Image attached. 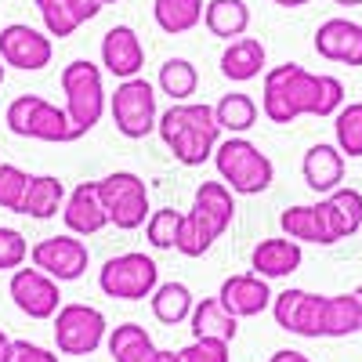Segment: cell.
Instances as JSON below:
<instances>
[{
	"instance_id": "32",
	"label": "cell",
	"mask_w": 362,
	"mask_h": 362,
	"mask_svg": "<svg viewBox=\"0 0 362 362\" xmlns=\"http://www.w3.org/2000/svg\"><path fill=\"white\" fill-rule=\"evenodd\" d=\"M279 228L286 239L293 243H319V247H329L326 243V232H322V221H319V210L315 203H297V206H286L279 214Z\"/></svg>"
},
{
	"instance_id": "20",
	"label": "cell",
	"mask_w": 362,
	"mask_h": 362,
	"mask_svg": "<svg viewBox=\"0 0 362 362\" xmlns=\"http://www.w3.org/2000/svg\"><path fill=\"white\" fill-rule=\"evenodd\" d=\"M300 174H305V185L319 196H329L334 189H341V181H344V156H341V148L337 145H329V141H319L312 145L305 160H300Z\"/></svg>"
},
{
	"instance_id": "21",
	"label": "cell",
	"mask_w": 362,
	"mask_h": 362,
	"mask_svg": "<svg viewBox=\"0 0 362 362\" xmlns=\"http://www.w3.org/2000/svg\"><path fill=\"white\" fill-rule=\"evenodd\" d=\"M264 62H268V51L257 37H239V40H228V47L221 51L218 66H221V76L232 80V83H247V80H257L264 73Z\"/></svg>"
},
{
	"instance_id": "13",
	"label": "cell",
	"mask_w": 362,
	"mask_h": 362,
	"mask_svg": "<svg viewBox=\"0 0 362 362\" xmlns=\"http://www.w3.org/2000/svg\"><path fill=\"white\" fill-rule=\"evenodd\" d=\"M322 308H326L322 293H308V290H297V286H290V290L272 297V315H276V326L286 329V334L308 337V341L322 337Z\"/></svg>"
},
{
	"instance_id": "27",
	"label": "cell",
	"mask_w": 362,
	"mask_h": 362,
	"mask_svg": "<svg viewBox=\"0 0 362 362\" xmlns=\"http://www.w3.org/2000/svg\"><path fill=\"white\" fill-rule=\"evenodd\" d=\"M362 334V286L351 293H334L326 297L322 308V337H351Z\"/></svg>"
},
{
	"instance_id": "1",
	"label": "cell",
	"mask_w": 362,
	"mask_h": 362,
	"mask_svg": "<svg viewBox=\"0 0 362 362\" xmlns=\"http://www.w3.org/2000/svg\"><path fill=\"white\" fill-rule=\"evenodd\" d=\"M341 105H344V83L337 76L308 73L297 62L264 69L261 112L272 124H293L300 116H334Z\"/></svg>"
},
{
	"instance_id": "5",
	"label": "cell",
	"mask_w": 362,
	"mask_h": 362,
	"mask_svg": "<svg viewBox=\"0 0 362 362\" xmlns=\"http://www.w3.org/2000/svg\"><path fill=\"white\" fill-rule=\"evenodd\" d=\"M4 124L18 138H33V141H47V145L80 141L73 124H69L66 105H54L40 95H18L4 112Z\"/></svg>"
},
{
	"instance_id": "26",
	"label": "cell",
	"mask_w": 362,
	"mask_h": 362,
	"mask_svg": "<svg viewBox=\"0 0 362 362\" xmlns=\"http://www.w3.org/2000/svg\"><path fill=\"white\" fill-rule=\"evenodd\" d=\"M203 25L218 40H239L250 29V8L247 0H206L203 4Z\"/></svg>"
},
{
	"instance_id": "7",
	"label": "cell",
	"mask_w": 362,
	"mask_h": 362,
	"mask_svg": "<svg viewBox=\"0 0 362 362\" xmlns=\"http://www.w3.org/2000/svg\"><path fill=\"white\" fill-rule=\"evenodd\" d=\"M156 286H160V264L141 250L116 254L98 268V290L112 300H145L153 297Z\"/></svg>"
},
{
	"instance_id": "41",
	"label": "cell",
	"mask_w": 362,
	"mask_h": 362,
	"mask_svg": "<svg viewBox=\"0 0 362 362\" xmlns=\"http://www.w3.org/2000/svg\"><path fill=\"white\" fill-rule=\"evenodd\" d=\"M102 0H69V11H73V18L83 25V22H90V18H98L102 15Z\"/></svg>"
},
{
	"instance_id": "16",
	"label": "cell",
	"mask_w": 362,
	"mask_h": 362,
	"mask_svg": "<svg viewBox=\"0 0 362 362\" xmlns=\"http://www.w3.org/2000/svg\"><path fill=\"white\" fill-rule=\"evenodd\" d=\"M102 69L116 80L141 76L145 69V44L134 33V25H112L102 37Z\"/></svg>"
},
{
	"instance_id": "42",
	"label": "cell",
	"mask_w": 362,
	"mask_h": 362,
	"mask_svg": "<svg viewBox=\"0 0 362 362\" xmlns=\"http://www.w3.org/2000/svg\"><path fill=\"white\" fill-rule=\"evenodd\" d=\"M268 362H312L305 351H293V348H279V351H272Z\"/></svg>"
},
{
	"instance_id": "8",
	"label": "cell",
	"mask_w": 362,
	"mask_h": 362,
	"mask_svg": "<svg viewBox=\"0 0 362 362\" xmlns=\"http://www.w3.org/2000/svg\"><path fill=\"white\" fill-rule=\"evenodd\" d=\"M98 196L109 214V225H116L119 232H134L148 221L153 206H148V185L134 174V170H112L105 177H98Z\"/></svg>"
},
{
	"instance_id": "15",
	"label": "cell",
	"mask_w": 362,
	"mask_h": 362,
	"mask_svg": "<svg viewBox=\"0 0 362 362\" xmlns=\"http://www.w3.org/2000/svg\"><path fill=\"white\" fill-rule=\"evenodd\" d=\"M315 54L337 66H362V25L351 18H326L315 29Z\"/></svg>"
},
{
	"instance_id": "14",
	"label": "cell",
	"mask_w": 362,
	"mask_h": 362,
	"mask_svg": "<svg viewBox=\"0 0 362 362\" xmlns=\"http://www.w3.org/2000/svg\"><path fill=\"white\" fill-rule=\"evenodd\" d=\"M319 210V221H322V232H326V243L334 247L341 239L362 232V192L358 189H334L329 196H322L315 203Z\"/></svg>"
},
{
	"instance_id": "28",
	"label": "cell",
	"mask_w": 362,
	"mask_h": 362,
	"mask_svg": "<svg viewBox=\"0 0 362 362\" xmlns=\"http://www.w3.org/2000/svg\"><path fill=\"white\" fill-rule=\"evenodd\" d=\"M192 305H196V297L185 283H160L153 290V297H148V308H153V319L163 322V326H181V322H189L192 315Z\"/></svg>"
},
{
	"instance_id": "45",
	"label": "cell",
	"mask_w": 362,
	"mask_h": 362,
	"mask_svg": "<svg viewBox=\"0 0 362 362\" xmlns=\"http://www.w3.org/2000/svg\"><path fill=\"white\" fill-rule=\"evenodd\" d=\"M160 362H185L181 351H160Z\"/></svg>"
},
{
	"instance_id": "31",
	"label": "cell",
	"mask_w": 362,
	"mask_h": 362,
	"mask_svg": "<svg viewBox=\"0 0 362 362\" xmlns=\"http://www.w3.org/2000/svg\"><path fill=\"white\" fill-rule=\"evenodd\" d=\"M257 102L243 90H228L221 95V102L214 105V116H218V127L221 134H247L254 124H257Z\"/></svg>"
},
{
	"instance_id": "48",
	"label": "cell",
	"mask_w": 362,
	"mask_h": 362,
	"mask_svg": "<svg viewBox=\"0 0 362 362\" xmlns=\"http://www.w3.org/2000/svg\"><path fill=\"white\" fill-rule=\"evenodd\" d=\"M102 4H105V8H109V4H119V0H102Z\"/></svg>"
},
{
	"instance_id": "40",
	"label": "cell",
	"mask_w": 362,
	"mask_h": 362,
	"mask_svg": "<svg viewBox=\"0 0 362 362\" xmlns=\"http://www.w3.org/2000/svg\"><path fill=\"white\" fill-rule=\"evenodd\" d=\"M11 362H58L51 348H40L33 341H15L11 344Z\"/></svg>"
},
{
	"instance_id": "2",
	"label": "cell",
	"mask_w": 362,
	"mask_h": 362,
	"mask_svg": "<svg viewBox=\"0 0 362 362\" xmlns=\"http://www.w3.org/2000/svg\"><path fill=\"white\" fill-rule=\"evenodd\" d=\"M156 134L181 167H199L214 160V148L221 141L214 105L206 102H174L170 109L160 112Z\"/></svg>"
},
{
	"instance_id": "36",
	"label": "cell",
	"mask_w": 362,
	"mask_h": 362,
	"mask_svg": "<svg viewBox=\"0 0 362 362\" xmlns=\"http://www.w3.org/2000/svg\"><path fill=\"white\" fill-rule=\"evenodd\" d=\"M33 4H37V11L44 18V33L47 37L66 40V37H73L76 29H80V22L69 11V0H33Z\"/></svg>"
},
{
	"instance_id": "33",
	"label": "cell",
	"mask_w": 362,
	"mask_h": 362,
	"mask_svg": "<svg viewBox=\"0 0 362 362\" xmlns=\"http://www.w3.org/2000/svg\"><path fill=\"white\" fill-rule=\"evenodd\" d=\"M334 145L348 160L362 156V102H344L334 112Z\"/></svg>"
},
{
	"instance_id": "10",
	"label": "cell",
	"mask_w": 362,
	"mask_h": 362,
	"mask_svg": "<svg viewBox=\"0 0 362 362\" xmlns=\"http://www.w3.org/2000/svg\"><path fill=\"white\" fill-rule=\"evenodd\" d=\"M29 261H33V268H40L44 276H51L58 283H76L90 264V250L80 235L62 232V235H47V239L29 247Z\"/></svg>"
},
{
	"instance_id": "9",
	"label": "cell",
	"mask_w": 362,
	"mask_h": 362,
	"mask_svg": "<svg viewBox=\"0 0 362 362\" xmlns=\"http://www.w3.org/2000/svg\"><path fill=\"white\" fill-rule=\"evenodd\" d=\"M51 322H54V344L62 355H95L109 337V322L102 308L83 305V300L62 305Z\"/></svg>"
},
{
	"instance_id": "38",
	"label": "cell",
	"mask_w": 362,
	"mask_h": 362,
	"mask_svg": "<svg viewBox=\"0 0 362 362\" xmlns=\"http://www.w3.org/2000/svg\"><path fill=\"white\" fill-rule=\"evenodd\" d=\"M29 261V243L18 228L0 225V272H15Z\"/></svg>"
},
{
	"instance_id": "25",
	"label": "cell",
	"mask_w": 362,
	"mask_h": 362,
	"mask_svg": "<svg viewBox=\"0 0 362 362\" xmlns=\"http://www.w3.org/2000/svg\"><path fill=\"white\" fill-rule=\"evenodd\" d=\"M189 329H192V341L199 337H210V341H235L239 334V319L232 312H225V305L218 297H203L192 305V315H189Z\"/></svg>"
},
{
	"instance_id": "44",
	"label": "cell",
	"mask_w": 362,
	"mask_h": 362,
	"mask_svg": "<svg viewBox=\"0 0 362 362\" xmlns=\"http://www.w3.org/2000/svg\"><path fill=\"white\" fill-rule=\"evenodd\" d=\"M276 8H305V4H312V0H272Z\"/></svg>"
},
{
	"instance_id": "24",
	"label": "cell",
	"mask_w": 362,
	"mask_h": 362,
	"mask_svg": "<svg viewBox=\"0 0 362 362\" xmlns=\"http://www.w3.org/2000/svg\"><path fill=\"white\" fill-rule=\"evenodd\" d=\"M192 210L218 235H225L232 228V221H235V192L225 185V181H203V185L196 189Z\"/></svg>"
},
{
	"instance_id": "18",
	"label": "cell",
	"mask_w": 362,
	"mask_h": 362,
	"mask_svg": "<svg viewBox=\"0 0 362 362\" xmlns=\"http://www.w3.org/2000/svg\"><path fill=\"white\" fill-rule=\"evenodd\" d=\"M272 293L268 279L254 276V272H239V276H228L218 290V300L225 305V312H232L235 319H254L261 312L272 308Z\"/></svg>"
},
{
	"instance_id": "29",
	"label": "cell",
	"mask_w": 362,
	"mask_h": 362,
	"mask_svg": "<svg viewBox=\"0 0 362 362\" xmlns=\"http://www.w3.org/2000/svg\"><path fill=\"white\" fill-rule=\"evenodd\" d=\"M153 18L167 37L192 33L203 22V0H153Z\"/></svg>"
},
{
	"instance_id": "11",
	"label": "cell",
	"mask_w": 362,
	"mask_h": 362,
	"mask_svg": "<svg viewBox=\"0 0 362 362\" xmlns=\"http://www.w3.org/2000/svg\"><path fill=\"white\" fill-rule=\"evenodd\" d=\"M54 58V40L44 29L29 25V22H11L0 29V62L22 69V73H40L51 66Z\"/></svg>"
},
{
	"instance_id": "12",
	"label": "cell",
	"mask_w": 362,
	"mask_h": 362,
	"mask_svg": "<svg viewBox=\"0 0 362 362\" xmlns=\"http://www.w3.org/2000/svg\"><path fill=\"white\" fill-rule=\"evenodd\" d=\"M8 293L15 300V308L25 319H37V322L54 319V312L62 308V283L44 276L40 268H15L11 283H8Z\"/></svg>"
},
{
	"instance_id": "23",
	"label": "cell",
	"mask_w": 362,
	"mask_h": 362,
	"mask_svg": "<svg viewBox=\"0 0 362 362\" xmlns=\"http://www.w3.org/2000/svg\"><path fill=\"white\" fill-rule=\"evenodd\" d=\"M105 348H109L112 362H160V351H163L153 344V334L138 322L112 326L105 337Z\"/></svg>"
},
{
	"instance_id": "19",
	"label": "cell",
	"mask_w": 362,
	"mask_h": 362,
	"mask_svg": "<svg viewBox=\"0 0 362 362\" xmlns=\"http://www.w3.org/2000/svg\"><path fill=\"white\" fill-rule=\"evenodd\" d=\"M300 261H305V250H300V243H293V239H286V235L261 239V243L254 247V254H250V268L261 279H286L300 268Z\"/></svg>"
},
{
	"instance_id": "17",
	"label": "cell",
	"mask_w": 362,
	"mask_h": 362,
	"mask_svg": "<svg viewBox=\"0 0 362 362\" xmlns=\"http://www.w3.org/2000/svg\"><path fill=\"white\" fill-rule=\"evenodd\" d=\"M62 221H66V232H73L80 239L98 235L109 225V214L98 196V181H80L76 189H69V196L62 203Z\"/></svg>"
},
{
	"instance_id": "34",
	"label": "cell",
	"mask_w": 362,
	"mask_h": 362,
	"mask_svg": "<svg viewBox=\"0 0 362 362\" xmlns=\"http://www.w3.org/2000/svg\"><path fill=\"white\" fill-rule=\"evenodd\" d=\"M218 232L210 228L196 210H189V214H181V228H177V243H174V250L181 254V257H203L210 247L218 243Z\"/></svg>"
},
{
	"instance_id": "39",
	"label": "cell",
	"mask_w": 362,
	"mask_h": 362,
	"mask_svg": "<svg viewBox=\"0 0 362 362\" xmlns=\"http://www.w3.org/2000/svg\"><path fill=\"white\" fill-rule=\"evenodd\" d=\"M177 351H181L185 362H228L232 358L228 355V341H210V337H199V341L177 348Z\"/></svg>"
},
{
	"instance_id": "46",
	"label": "cell",
	"mask_w": 362,
	"mask_h": 362,
	"mask_svg": "<svg viewBox=\"0 0 362 362\" xmlns=\"http://www.w3.org/2000/svg\"><path fill=\"white\" fill-rule=\"evenodd\" d=\"M337 8H362V0H334Z\"/></svg>"
},
{
	"instance_id": "47",
	"label": "cell",
	"mask_w": 362,
	"mask_h": 362,
	"mask_svg": "<svg viewBox=\"0 0 362 362\" xmlns=\"http://www.w3.org/2000/svg\"><path fill=\"white\" fill-rule=\"evenodd\" d=\"M4 76H8V66H4V62H0V87H4Z\"/></svg>"
},
{
	"instance_id": "6",
	"label": "cell",
	"mask_w": 362,
	"mask_h": 362,
	"mask_svg": "<svg viewBox=\"0 0 362 362\" xmlns=\"http://www.w3.org/2000/svg\"><path fill=\"white\" fill-rule=\"evenodd\" d=\"M160 90L156 83H148L145 76H131V80H119L116 90L109 95V112H112V124L116 131L131 138V141H141L156 131V119H160Z\"/></svg>"
},
{
	"instance_id": "35",
	"label": "cell",
	"mask_w": 362,
	"mask_h": 362,
	"mask_svg": "<svg viewBox=\"0 0 362 362\" xmlns=\"http://www.w3.org/2000/svg\"><path fill=\"white\" fill-rule=\"evenodd\" d=\"M177 228H181V210H174V206L153 210V214H148V221H145L148 247H153V250H174Z\"/></svg>"
},
{
	"instance_id": "4",
	"label": "cell",
	"mask_w": 362,
	"mask_h": 362,
	"mask_svg": "<svg viewBox=\"0 0 362 362\" xmlns=\"http://www.w3.org/2000/svg\"><path fill=\"white\" fill-rule=\"evenodd\" d=\"M58 83H62L66 112H69V124H73L76 138L90 134V131L102 124V116H105V109H109L102 66L87 62V58H76V62L62 66V73H58Z\"/></svg>"
},
{
	"instance_id": "30",
	"label": "cell",
	"mask_w": 362,
	"mask_h": 362,
	"mask_svg": "<svg viewBox=\"0 0 362 362\" xmlns=\"http://www.w3.org/2000/svg\"><path fill=\"white\" fill-rule=\"evenodd\" d=\"M196 87H199V73L189 58H167L156 73V90L170 98V105L174 102H192Z\"/></svg>"
},
{
	"instance_id": "22",
	"label": "cell",
	"mask_w": 362,
	"mask_h": 362,
	"mask_svg": "<svg viewBox=\"0 0 362 362\" xmlns=\"http://www.w3.org/2000/svg\"><path fill=\"white\" fill-rule=\"evenodd\" d=\"M69 189L62 177L54 174H33L29 177V189H25V199L18 206V214L33 218V221H51L62 214V203H66Z\"/></svg>"
},
{
	"instance_id": "3",
	"label": "cell",
	"mask_w": 362,
	"mask_h": 362,
	"mask_svg": "<svg viewBox=\"0 0 362 362\" xmlns=\"http://www.w3.org/2000/svg\"><path fill=\"white\" fill-rule=\"evenodd\" d=\"M218 177L235 196H261L276 181V163H272L247 134H228L214 148Z\"/></svg>"
},
{
	"instance_id": "37",
	"label": "cell",
	"mask_w": 362,
	"mask_h": 362,
	"mask_svg": "<svg viewBox=\"0 0 362 362\" xmlns=\"http://www.w3.org/2000/svg\"><path fill=\"white\" fill-rule=\"evenodd\" d=\"M29 177L33 174H25L15 163H0V210L18 214V206L25 199V189H29Z\"/></svg>"
},
{
	"instance_id": "43",
	"label": "cell",
	"mask_w": 362,
	"mask_h": 362,
	"mask_svg": "<svg viewBox=\"0 0 362 362\" xmlns=\"http://www.w3.org/2000/svg\"><path fill=\"white\" fill-rule=\"evenodd\" d=\"M11 344H15V341L4 334V329H0V362H11Z\"/></svg>"
}]
</instances>
